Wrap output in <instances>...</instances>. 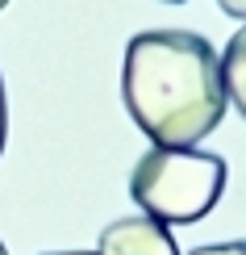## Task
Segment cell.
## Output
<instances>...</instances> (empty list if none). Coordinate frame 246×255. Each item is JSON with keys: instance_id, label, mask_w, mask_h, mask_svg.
Masks as SVG:
<instances>
[{"instance_id": "ba28073f", "label": "cell", "mask_w": 246, "mask_h": 255, "mask_svg": "<svg viewBox=\"0 0 246 255\" xmlns=\"http://www.w3.org/2000/svg\"><path fill=\"white\" fill-rule=\"evenodd\" d=\"M50 255H92V251H50Z\"/></svg>"}, {"instance_id": "30bf717a", "label": "cell", "mask_w": 246, "mask_h": 255, "mask_svg": "<svg viewBox=\"0 0 246 255\" xmlns=\"http://www.w3.org/2000/svg\"><path fill=\"white\" fill-rule=\"evenodd\" d=\"M4 4H8V0H0V8H4Z\"/></svg>"}, {"instance_id": "5b68a950", "label": "cell", "mask_w": 246, "mask_h": 255, "mask_svg": "<svg viewBox=\"0 0 246 255\" xmlns=\"http://www.w3.org/2000/svg\"><path fill=\"white\" fill-rule=\"evenodd\" d=\"M192 255H246V239H234V243H213V247H196Z\"/></svg>"}, {"instance_id": "6da1fadb", "label": "cell", "mask_w": 246, "mask_h": 255, "mask_svg": "<svg viewBox=\"0 0 246 255\" xmlns=\"http://www.w3.org/2000/svg\"><path fill=\"white\" fill-rule=\"evenodd\" d=\"M121 97L134 126L155 146H192L226 118L221 59L200 34L142 29L121 63Z\"/></svg>"}, {"instance_id": "3957f363", "label": "cell", "mask_w": 246, "mask_h": 255, "mask_svg": "<svg viewBox=\"0 0 246 255\" xmlns=\"http://www.w3.org/2000/svg\"><path fill=\"white\" fill-rule=\"evenodd\" d=\"M96 255H179L175 239L163 222L138 214V218H117L100 230Z\"/></svg>"}, {"instance_id": "8fae6325", "label": "cell", "mask_w": 246, "mask_h": 255, "mask_svg": "<svg viewBox=\"0 0 246 255\" xmlns=\"http://www.w3.org/2000/svg\"><path fill=\"white\" fill-rule=\"evenodd\" d=\"M167 4H179V0H167Z\"/></svg>"}, {"instance_id": "9c48e42d", "label": "cell", "mask_w": 246, "mask_h": 255, "mask_svg": "<svg viewBox=\"0 0 246 255\" xmlns=\"http://www.w3.org/2000/svg\"><path fill=\"white\" fill-rule=\"evenodd\" d=\"M0 255H8V247H4V243H0Z\"/></svg>"}, {"instance_id": "277c9868", "label": "cell", "mask_w": 246, "mask_h": 255, "mask_svg": "<svg viewBox=\"0 0 246 255\" xmlns=\"http://www.w3.org/2000/svg\"><path fill=\"white\" fill-rule=\"evenodd\" d=\"M221 76H226V97L234 101V109L246 118V25L230 38L226 59H221Z\"/></svg>"}, {"instance_id": "52a82bcc", "label": "cell", "mask_w": 246, "mask_h": 255, "mask_svg": "<svg viewBox=\"0 0 246 255\" xmlns=\"http://www.w3.org/2000/svg\"><path fill=\"white\" fill-rule=\"evenodd\" d=\"M4 134H8V105H4V80H0V151H4Z\"/></svg>"}, {"instance_id": "8992f818", "label": "cell", "mask_w": 246, "mask_h": 255, "mask_svg": "<svg viewBox=\"0 0 246 255\" xmlns=\"http://www.w3.org/2000/svg\"><path fill=\"white\" fill-rule=\"evenodd\" d=\"M217 4H221V13H230V17L246 21V0H217Z\"/></svg>"}, {"instance_id": "7a4b0ae2", "label": "cell", "mask_w": 246, "mask_h": 255, "mask_svg": "<svg viewBox=\"0 0 246 255\" xmlns=\"http://www.w3.org/2000/svg\"><path fill=\"white\" fill-rule=\"evenodd\" d=\"M226 159L196 146H151L134 163L130 197L146 218L163 226H188L213 214L226 193Z\"/></svg>"}]
</instances>
